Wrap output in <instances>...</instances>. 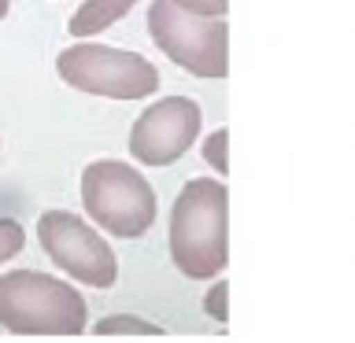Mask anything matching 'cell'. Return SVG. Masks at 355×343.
<instances>
[{
	"mask_svg": "<svg viewBox=\"0 0 355 343\" xmlns=\"http://www.w3.org/2000/svg\"><path fill=\"white\" fill-rule=\"evenodd\" d=\"M204 115L193 96H163L144 107L130 129V155L141 166H171L196 144Z\"/></svg>",
	"mask_w": 355,
	"mask_h": 343,
	"instance_id": "cell-7",
	"label": "cell"
},
{
	"mask_svg": "<svg viewBox=\"0 0 355 343\" xmlns=\"http://www.w3.org/2000/svg\"><path fill=\"white\" fill-rule=\"evenodd\" d=\"M204 310H207V317H215L218 325H226V317H230V281L211 284V292L204 295Z\"/></svg>",
	"mask_w": 355,
	"mask_h": 343,
	"instance_id": "cell-12",
	"label": "cell"
},
{
	"mask_svg": "<svg viewBox=\"0 0 355 343\" xmlns=\"http://www.w3.org/2000/svg\"><path fill=\"white\" fill-rule=\"evenodd\" d=\"M22 243H26V229L15 218H0V262L15 259L22 251Z\"/></svg>",
	"mask_w": 355,
	"mask_h": 343,
	"instance_id": "cell-11",
	"label": "cell"
},
{
	"mask_svg": "<svg viewBox=\"0 0 355 343\" xmlns=\"http://www.w3.org/2000/svg\"><path fill=\"white\" fill-rule=\"evenodd\" d=\"M55 74L71 89L107 100H144L159 89V71L137 52L115 44H71L55 59Z\"/></svg>",
	"mask_w": 355,
	"mask_h": 343,
	"instance_id": "cell-5",
	"label": "cell"
},
{
	"mask_svg": "<svg viewBox=\"0 0 355 343\" xmlns=\"http://www.w3.org/2000/svg\"><path fill=\"white\" fill-rule=\"evenodd\" d=\"M37 240L44 254L78 284L111 288L119 281V259L111 243L74 210H44L37 218Z\"/></svg>",
	"mask_w": 355,
	"mask_h": 343,
	"instance_id": "cell-6",
	"label": "cell"
},
{
	"mask_svg": "<svg viewBox=\"0 0 355 343\" xmlns=\"http://www.w3.org/2000/svg\"><path fill=\"white\" fill-rule=\"evenodd\" d=\"M82 207L93 225L119 240H137L155 225V188L137 166L96 159L82 170Z\"/></svg>",
	"mask_w": 355,
	"mask_h": 343,
	"instance_id": "cell-3",
	"label": "cell"
},
{
	"mask_svg": "<svg viewBox=\"0 0 355 343\" xmlns=\"http://www.w3.org/2000/svg\"><path fill=\"white\" fill-rule=\"evenodd\" d=\"M96 336H163V325L137 314H107L93 325Z\"/></svg>",
	"mask_w": 355,
	"mask_h": 343,
	"instance_id": "cell-9",
	"label": "cell"
},
{
	"mask_svg": "<svg viewBox=\"0 0 355 343\" xmlns=\"http://www.w3.org/2000/svg\"><path fill=\"white\" fill-rule=\"evenodd\" d=\"M171 262L189 281H211L230 262V192L215 177H193L171 207Z\"/></svg>",
	"mask_w": 355,
	"mask_h": 343,
	"instance_id": "cell-1",
	"label": "cell"
},
{
	"mask_svg": "<svg viewBox=\"0 0 355 343\" xmlns=\"http://www.w3.org/2000/svg\"><path fill=\"white\" fill-rule=\"evenodd\" d=\"M148 37L171 63L204 82H222L230 74V22L189 15L174 0L148 4Z\"/></svg>",
	"mask_w": 355,
	"mask_h": 343,
	"instance_id": "cell-4",
	"label": "cell"
},
{
	"mask_svg": "<svg viewBox=\"0 0 355 343\" xmlns=\"http://www.w3.org/2000/svg\"><path fill=\"white\" fill-rule=\"evenodd\" d=\"M174 4L200 19H222L230 11V0H174Z\"/></svg>",
	"mask_w": 355,
	"mask_h": 343,
	"instance_id": "cell-13",
	"label": "cell"
},
{
	"mask_svg": "<svg viewBox=\"0 0 355 343\" xmlns=\"http://www.w3.org/2000/svg\"><path fill=\"white\" fill-rule=\"evenodd\" d=\"M8 4H11V0H0V19L8 15Z\"/></svg>",
	"mask_w": 355,
	"mask_h": 343,
	"instance_id": "cell-14",
	"label": "cell"
},
{
	"mask_svg": "<svg viewBox=\"0 0 355 343\" xmlns=\"http://www.w3.org/2000/svg\"><path fill=\"white\" fill-rule=\"evenodd\" d=\"M133 4L137 0H82V8L71 15L67 30H71V37H93V33L107 30L111 22H119Z\"/></svg>",
	"mask_w": 355,
	"mask_h": 343,
	"instance_id": "cell-8",
	"label": "cell"
},
{
	"mask_svg": "<svg viewBox=\"0 0 355 343\" xmlns=\"http://www.w3.org/2000/svg\"><path fill=\"white\" fill-rule=\"evenodd\" d=\"M200 151H204V163H207L218 177H226V174H230V129L207 133L204 144H200Z\"/></svg>",
	"mask_w": 355,
	"mask_h": 343,
	"instance_id": "cell-10",
	"label": "cell"
},
{
	"mask_svg": "<svg viewBox=\"0 0 355 343\" xmlns=\"http://www.w3.org/2000/svg\"><path fill=\"white\" fill-rule=\"evenodd\" d=\"M89 310L78 288L41 270H11L0 277V325L15 336H78Z\"/></svg>",
	"mask_w": 355,
	"mask_h": 343,
	"instance_id": "cell-2",
	"label": "cell"
}]
</instances>
